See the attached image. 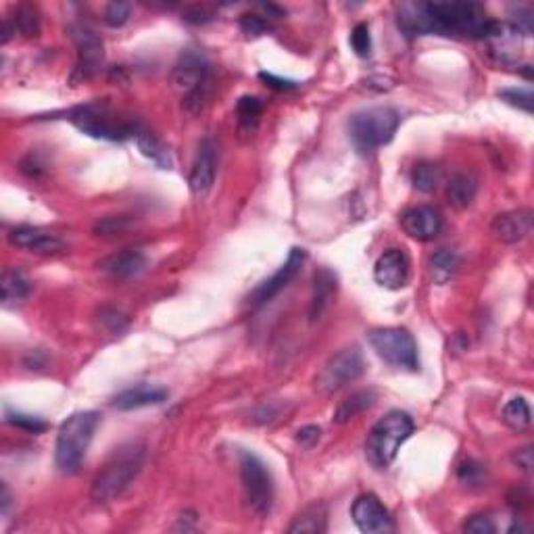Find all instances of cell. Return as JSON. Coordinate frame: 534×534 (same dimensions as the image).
Here are the masks:
<instances>
[{"label": "cell", "instance_id": "6da1fadb", "mask_svg": "<svg viewBox=\"0 0 534 534\" xmlns=\"http://www.w3.org/2000/svg\"><path fill=\"white\" fill-rule=\"evenodd\" d=\"M144 465L142 442H127L111 455L105 467L96 474L90 497L96 503H111L125 493Z\"/></svg>", "mask_w": 534, "mask_h": 534}, {"label": "cell", "instance_id": "7a4b0ae2", "mask_svg": "<svg viewBox=\"0 0 534 534\" xmlns=\"http://www.w3.org/2000/svg\"><path fill=\"white\" fill-rule=\"evenodd\" d=\"M426 7L433 34L484 40L493 23L478 3H426Z\"/></svg>", "mask_w": 534, "mask_h": 534}, {"label": "cell", "instance_id": "3957f363", "mask_svg": "<svg viewBox=\"0 0 534 534\" xmlns=\"http://www.w3.org/2000/svg\"><path fill=\"white\" fill-rule=\"evenodd\" d=\"M99 424V411H77V414L69 416L61 424L57 445H54V461H57V467L61 472L71 474V472H76L80 467Z\"/></svg>", "mask_w": 534, "mask_h": 534}, {"label": "cell", "instance_id": "277c9868", "mask_svg": "<svg viewBox=\"0 0 534 534\" xmlns=\"http://www.w3.org/2000/svg\"><path fill=\"white\" fill-rule=\"evenodd\" d=\"M399 124L400 113L394 107H369L349 119V138L361 155H369L392 141Z\"/></svg>", "mask_w": 534, "mask_h": 534}, {"label": "cell", "instance_id": "5b68a950", "mask_svg": "<svg viewBox=\"0 0 534 534\" xmlns=\"http://www.w3.org/2000/svg\"><path fill=\"white\" fill-rule=\"evenodd\" d=\"M416 424L409 414L405 411H388L384 417H380L369 430L366 441V455L372 461L374 467L384 470L394 461L399 453V447L414 434Z\"/></svg>", "mask_w": 534, "mask_h": 534}, {"label": "cell", "instance_id": "8992f818", "mask_svg": "<svg viewBox=\"0 0 534 534\" xmlns=\"http://www.w3.org/2000/svg\"><path fill=\"white\" fill-rule=\"evenodd\" d=\"M69 121L76 124L84 134L102 141H125L136 138L142 125L132 117H121L105 102H90L69 111Z\"/></svg>", "mask_w": 534, "mask_h": 534}, {"label": "cell", "instance_id": "52a82bcc", "mask_svg": "<svg viewBox=\"0 0 534 534\" xmlns=\"http://www.w3.org/2000/svg\"><path fill=\"white\" fill-rule=\"evenodd\" d=\"M369 347L376 351L380 360L388 366L417 372L420 369V355L414 336L403 328H376L368 332Z\"/></svg>", "mask_w": 534, "mask_h": 534}, {"label": "cell", "instance_id": "ba28073f", "mask_svg": "<svg viewBox=\"0 0 534 534\" xmlns=\"http://www.w3.org/2000/svg\"><path fill=\"white\" fill-rule=\"evenodd\" d=\"M239 465L247 506L251 507L253 514L267 515L274 506V481H271L270 470L251 451H239Z\"/></svg>", "mask_w": 534, "mask_h": 534}, {"label": "cell", "instance_id": "9c48e42d", "mask_svg": "<svg viewBox=\"0 0 534 534\" xmlns=\"http://www.w3.org/2000/svg\"><path fill=\"white\" fill-rule=\"evenodd\" d=\"M172 80L175 88L184 94V107L190 113H197L203 109V102L207 99L209 90V67L207 61L200 57L198 53L186 51L174 67Z\"/></svg>", "mask_w": 534, "mask_h": 534}, {"label": "cell", "instance_id": "30bf717a", "mask_svg": "<svg viewBox=\"0 0 534 534\" xmlns=\"http://www.w3.org/2000/svg\"><path fill=\"white\" fill-rule=\"evenodd\" d=\"M363 372H366V363H363L361 351L357 347L343 349L324 363L318 376V388L326 394L336 392L349 382L360 380Z\"/></svg>", "mask_w": 534, "mask_h": 534}, {"label": "cell", "instance_id": "8fae6325", "mask_svg": "<svg viewBox=\"0 0 534 534\" xmlns=\"http://www.w3.org/2000/svg\"><path fill=\"white\" fill-rule=\"evenodd\" d=\"M303 261H305V251H303V248L295 247L293 251L288 253V259L284 261L280 270H278L276 274L270 278V280H265L263 284H261V287L251 295V299H248L251 307H255V309L263 307L265 303H270L276 295H280L282 290L295 280L296 274H299Z\"/></svg>", "mask_w": 534, "mask_h": 534}, {"label": "cell", "instance_id": "7c38bea8", "mask_svg": "<svg viewBox=\"0 0 534 534\" xmlns=\"http://www.w3.org/2000/svg\"><path fill=\"white\" fill-rule=\"evenodd\" d=\"M351 518L355 526L366 534H382L392 530V518L382 501L372 493L357 497L351 507Z\"/></svg>", "mask_w": 534, "mask_h": 534}, {"label": "cell", "instance_id": "4fadbf2b", "mask_svg": "<svg viewBox=\"0 0 534 534\" xmlns=\"http://www.w3.org/2000/svg\"><path fill=\"white\" fill-rule=\"evenodd\" d=\"M217 174V147L211 138L200 141L197 155H194L190 175H188V184H190L192 194L197 197H207L211 188L215 184Z\"/></svg>", "mask_w": 534, "mask_h": 534}, {"label": "cell", "instance_id": "5bb4252c", "mask_svg": "<svg viewBox=\"0 0 534 534\" xmlns=\"http://www.w3.org/2000/svg\"><path fill=\"white\" fill-rule=\"evenodd\" d=\"M442 226H445L442 214L436 207H430V205L411 207L400 215V228H403V232L408 234L409 239L420 242L434 240L436 236L441 234Z\"/></svg>", "mask_w": 534, "mask_h": 534}, {"label": "cell", "instance_id": "9a60e30c", "mask_svg": "<svg viewBox=\"0 0 534 534\" xmlns=\"http://www.w3.org/2000/svg\"><path fill=\"white\" fill-rule=\"evenodd\" d=\"M374 280L382 288L399 290L409 280V259L400 248H388L374 265Z\"/></svg>", "mask_w": 534, "mask_h": 534}, {"label": "cell", "instance_id": "2e32d148", "mask_svg": "<svg viewBox=\"0 0 534 534\" xmlns=\"http://www.w3.org/2000/svg\"><path fill=\"white\" fill-rule=\"evenodd\" d=\"M489 42V53L490 57L499 63H515L520 59V51H522V32L514 23H501V21H493L490 23V29L487 34Z\"/></svg>", "mask_w": 534, "mask_h": 534}, {"label": "cell", "instance_id": "e0dca14e", "mask_svg": "<svg viewBox=\"0 0 534 534\" xmlns=\"http://www.w3.org/2000/svg\"><path fill=\"white\" fill-rule=\"evenodd\" d=\"M74 40L77 44V76L86 80V77L99 74L102 59H105L102 40L86 26L74 28Z\"/></svg>", "mask_w": 534, "mask_h": 534}, {"label": "cell", "instance_id": "ac0fdd59", "mask_svg": "<svg viewBox=\"0 0 534 534\" xmlns=\"http://www.w3.org/2000/svg\"><path fill=\"white\" fill-rule=\"evenodd\" d=\"M490 230H493L497 240L515 245V242L524 240L532 232V211L518 209L497 215L493 223H490Z\"/></svg>", "mask_w": 534, "mask_h": 534}, {"label": "cell", "instance_id": "d6986e66", "mask_svg": "<svg viewBox=\"0 0 534 534\" xmlns=\"http://www.w3.org/2000/svg\"><path fill=\"white\" fill-rule=\"evenodd\" d=\"M149 265V257L138 248H124V251L113 253L105 257L99 263V267L105 274L125 280V278H134L142 274Z\"/></svg>", "mask_w": 534, "mask_h": 534}, {"label": "cell", "instance_id": "ffe728a7", "mask_svg": "<svg viewBox=\"0 0 534 534\" xmlns=\"http://www.w3.org/2000/svg\"><path fill=\"white\" fill-rule=\"evenodd\" d=\"M11 245L28 248L32 253H59L63 248V240L59 234L51 232L44 228H34V226H21L15 228L9 234Z\"/></svg>", "mask_w": 534, "mask_h": 534}, {"label": "cell", "instance_id": "44dd1931", "mask_svg": "<svg viewBox=\"0 0 534 534\" xmlns=\"http://www.w3.org/2000/svg\"><path fill=\"white\" fill-rule=\"evenodd\" d=\"M397 26L408 38L433 34L426 3H400L397 7Z\"/></svg>", "mask_w": 534, "mask_h": 534}, {"label": "cell", "instance_id": "7402d4cb", "mask_svg": "<svg viewBox=\"0 0 534 534\" xmlns=\"http://www.w3.org/2000/svg\"><path fill=\"white\" fill-rule=\"evenodd\" d=\"M167 399V391L161 386H150V384H138L127 391L119 392L113 399V408L121 411H130L138 408H149V405H159Z\"/></svg>", "mask_w": 534, "mask_h": 534}, {"label": "cell", "instance_id": "603a6c76", "mask_svg": "<svg viewBox=\"0 0 534 534\" xmlns=\"http://www.w3.org/2000/svg\"><path fill=\"white\" fill-rule=\"evenodd\" d=\"M336 293V276L328 267H320L313 276V295H312V305H309V318L312 321L320 320L324 312L330 305Z\"/></svg>", "mask_w": 534, "mask_h": 534}, {"label": "cell", "instance_id": "cb8c5ba5", "mask_svg": "<svg viewBox=\"0 0 534 534\" xmlns=\"http://www.w3.org/2000/svg\"><path fill=\"white\" fill-rule=\"evenodd\" d=\"M478 180L472 174H455L447 186V198L455 209H467L476 198Z\"/></svg>", "mask_w": 534, "mask_h": 534}, {"label": "cell", "instance_id": "d4e9b609", "mask_svg": "<svg viewBox=\"0 0 534 534\" xmlns=\"http://www.w3.org/2000/svg\"><path fill=\"white\" fill-rule=\"evenodd\" d=\"M136 142H138V149H141V153L147 157V159L153 161L157 167H161V169L174 167L172 150H169L166 144H163V141H159L153 132L144 130L142 127V130L136 134Z\"/></svg>", "mask_w": 534, "mask_h": 534}, {"label": "cell", "instance_id": "484cf974", "mask_svg": "<svg viewBox=\"0 0 534 534\" xmlns=\"http://www.w3.org/2000/svg\"><path fill=\"white\" fill-rule=\"evenodd\" d=\"M376 400V392L374 391H357L341 400L336 411H334L332 420L336 424H347L349 420H353L355 416H360L361 411H366L368 408H372Z\"/></svg>", "mask_w": 534, "mask_h": 534}, {"label": "cell", "instance_id": "4316f807", "mask_svg": "<svg viewBox=\"0 0 534 534\" xmlns=\"http://www.w3.org/2000/svg\"><path fill=\"white\" fill-rule=\"evenodd\" d=\"M326 528H328L326 507L312 506V507H307L305 512H301L299 515H296L293 524L288 526V532L290 534H299V532L320 534V532H326Z\"/></svg>", "mask_w": 534, "mask_h": 534}, {"label": "cell", "instance_id": "83f0119b", "mask_svg": "<svg viewBox=\"0 0 534 534\" xmlns=\"http://www.w3.org/2000/svg\"><path fill=\"white\" fill-rule=\"evenodd\" d=\"M459 267V253L453 248H441L430 257V271L436 284H447Z\"/></svg>", "mask_w": 534, "mask_h": 534}, {"label": "cell", "instance_id": "f1b7e54d", "mask_svg": "<svg viewBox=\"0 0 534 534\" xmlns=\"http://www.w3.org/2000/svg\"><path fill=\"white\" fill-rule=\"evenodd\" d=\"M501 417L503 422L514 430V433H526L532 424L530 408H528L524 397H514L512 400H507V405L503 408Z\"/></svg>", "mask_w": 534, "mask_h": 534}, {"label": "cell", "instance_id": "f546056e", "mask_svg": "<svg viewBox=\"0 0 534 534\" xmlns=\"http://www.w3.org/2000/svg\"><path fill=\"white\" fill-rule=\"evenodd\" d=\"M263 111V102L257 96H242L236 105V113H239V127L242 134H253L257 130L259 115Z\"/></svg>", "mask_w": 534, "mask_h": 534}, {"label": "cell", "instance_id": "4dcf8cb0", "mask_svg": "<svg viewBox=\"0 0 534 534\" xmlns=\"http://www.w3.org/2000/svg\"><path fill=\"white\" fill-rule=\"evenodd\" d=\"M28 293H29V282L20 270H11L3 276V301L7 303V305L9 303L26 299Z\"/></svg>", "mask_w": 534, "mask_h": 534}, {"label": "cell", "instance_id": "1f68e13d", "mask_svg": "<svg viewBox=\"0 0 534 534\" xmlns=\"http://www.w3.org/2000/svg\"><path fill=\"white\" fill-rule=\"evenodd\" d=\"M13 28L26 38H36L40 34V13L29 4H21L15 13Z\"/></svg>", "mask_w": 534, "mask_h": 534}, {"label": "cell", "instance_id": "d6a6232c", "mask_svg": "<svg viewBox=\"0 0 534 534\" xmlns=\"http://www.w3.org/2000/svg\"><path fill=\"white\" fill-rule=\"evenodd\" d=\"M411 182H414L416 190L420 192H433L436 190L441 182V172L439 167L433 166V163H417L411 172Z\"/></svg>", "mask_w": 534, "mask_h": 534}, {"label": "cell", "instance_id": "836d02e7", "mask_svg": "<svg viewBox=\"0 0 534 534\" xmlns=\"http://www.w3.org/2000/svg\"><path fill=\"white\" fill-rule=\"evenodd\" d=\"M499 99L506 101L509 107L520 109V111H524L530 115L532 113V105H534V96L532 90L528 88H506L499 93Z\"/></svg>", "mask_w": 534, "mask_h": 534}, {"label": "cell", "instance_id": "e575fe53", "mask_svg": "<svg viewBox=\"0 0 534 534\" xmlns=\"http://www.w3.org/2000/svg\"><path fill=\"white\" fill-rule=\"evenodd\" d=\"M7 422L11 424V426L26 430V433H29V434H40L48 428V424L42 420V417L20 414V411H7Z\"/></svg>", "mask_w": 534, "mask_h": 534}, {"label": "cell", "instance_id": "d590c367", "mask_svg": "<svg viewBox=\"0 0 534 534\" xmlns=\"http://www.w3.org/2000/svg\"><path fill=\"white\" fill-rule=\"evenodd\" d=\"M351 46H353L357 57L361 59L372 54V36H369L368 23H357L353 34H351Z\"/></svg>", "mask_w": 534, "mask_h": 534}, {"label": "cell", "instance_id": "8d00e7d4", "mask_svg": "<svg viewBox=\"0 0 534 534\" xmlns=\"http://www.w3.org/2000/svg\"><path fill=\"white\" fill-rule=\"evenodd\" d=\"M130 11L132 4L130 3H109L105 7V23L109 28H121L124 23L130 20Z\"/></svg>", "mask_w": 534, "mask_h": 534}, {"label": "cell", "instance_id": "74e56055", "mask_svg": "<svg viewBox=\"0 0 534 534\" xmlns=\"http://www.w3.org/2000/svg\"><path fill=\"white\" fill-rule=\"evenodd\" d=\"M240 29L248 36H261L270 29V20L259 13H245L240 17Z\"/></svg>", "mask_w": 534, "mask_h": 534}, {"label": "cell", "instance_id": "f35d334b", "mask_svg": "<svg viewBox=\"0 0 534 534\" xmlns=\"http://www.w3.org/2000/svg\"><path fill=\"white\" fill-rule=\"evenodd\" d=\"M497 530L495 522L490 515L487 514H476V515H470L464 522V532H472V534H493Z\"/></svg>", "mask_w": 534, "mask_h": 534}, {"label": "cell", "instance_id": "ab89813d", "mask_svg": "<svg viewBox=\"0 0 534 534\" xmlns=\"http://www.w3.org/2000/svg\"><path fill=\"white\" fill-rule=\"evenodd\" d=\"M459 478L465 487H481L484 482V467L476 464V461H465V464L459 467Z\"/></svg>", "mask_w": 534, "mask_h": 534}, {"label": "cell", "instance_id": "60d3db41", "mask_svg": "<svg viewBox=\"0 0 534 534\" xmlns=\"http://www.w3.org/2000/svg\"><path fill=\"white\" fill-rule=\"evenodd\" d=\"M101 320L111 332H121L127 326V318L121 312H117V309H102Z\"/></svg>", "mask_w": 534, "mask_h": 534}, {"label": "cell", "instance_id": "b9f144b4", "mask_svg": "<svg viewBox=\"0 0 534 534\" xmlns=\"http://www.w3.org/2000/svg\"><path fill=\"white\" fill-rule=\"evenodd\" d=\"M320 436H321V430L318 426H305L296 433V442H299L301 447L309 449L320 441Z\"/></svg>", "mask_w": 534, "mask_h": 534}, {"label": "cell", "instance_id": "7bdbcfd3", "mask_svg": "<svg viewBox=\"0 0 534 534\" xmlns=\"http://www.w3.org/2000/svg\"><path fill=\"white\" fill-rule=\"evenodd\" d=\"M214 20V13H211L209 9H205V7H194V9H188L186 13H184V21H188V23H207V21H211Z\"/></svg>", "mask_w": 534, "mask_h": 534}, {"label": "cell", "instance_id": "ee69618b", "mask_svg": "<svg viewBox=\"0 0 534 534\" xmlns=\"http://www.w3.org/2000/svg\"><path fill=\"white\" fill-rule=\"evenodd\" d=\"M259 77L267 84V86H271L276 90H293V88H296V82L284 80V77H276L274 74H265V71H263V74H259Z\"/></svg>", "mask_w": 534, "mask_h": 534}, {"label": "cell", "instance_id": "f6af8a7d", "mask_svg": "<svg viewBox=\"0 0 534 534\" xmlns=\"http://www.w3.org/2000/svg\"><path fill=\"white\" fill-rule=\"evenodd\" d=\"M514 461L518 464V467H522V470L530 472L532 470V447L518 449V451L514 453Z\"/></svg>", "mask_w": 534, "mask_h": 534}]
</instances>
